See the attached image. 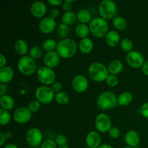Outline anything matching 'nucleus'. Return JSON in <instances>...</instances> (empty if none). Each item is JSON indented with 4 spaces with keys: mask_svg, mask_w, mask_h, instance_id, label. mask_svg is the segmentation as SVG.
I'll list each match as a JSON object with an SVG mask.
<instances>
[{
    "mask_svg": "<svg viewBox=\"0 0 148 148\" xmlns=\"http://www.w3.org/2000/svg\"><path fill=\"white\" fill-rule=\"evenodd\" d=\"M76 14L77 19L82 24L90 23V22L92 20L90 12L86 9H80L77 12Z\"/></svg>",
    "mask_w": 148,
    "mask_h": 148,
    "instance_id": "a878e982",
    "label": "nucleus"
},
{
    "mask_svg": "<svg viewBox=\"0 0 148 148\" xmlns=\"http://www.w3.org/2000/svg\"><path fill=\"white\" fill-rule=\"evenodd\" d=\"M36 75L39 82L43 85L49 86L56 82V75L53 69L46 66H42L38 68Z\"/></svg>",
    "mask_w": 148,
    "mask_h": 148,
    "instance_id": "0eeeda50",
    "label": "nucleus"
},
{
    "mask_svg": "<svg viewBox=\"0 0 148 148\" xmlns=\"http://www.w3.org/2000/svg\"><path fill=\"white\" fill-rule=\"evenodd\" d=\"M142 71H143V74L146 76H148V59L143 64V66H142Z\"/></svg>",
    "mask_w": 148,
    "mask_h": 148,
    "instance_id": "09e8293b",
    "label": "nucleus"
},
{
    "mask_svg": "<svg viewBox=\"0 0 148 148\" xmlns=\"http://www.w3.org/2000/svg\"><path fill=\"white\" fill-rule=\"evenodd\" d=\"M4 134H5V137L7 139H10L12 137V133L11 132H9V131H6L5 132H4Z\"/></svg>",
    "mask_w": 148,
    "mask_h": 148,
    "instance_id": "864d4df0",
    "label": "nucleus"
},
{
    "mask_svg": "<svg viewBox=\"0 0 148 148\" xmlns=\"http://www.w3.org/2000/svg\"><path fill=\"white\" fill-rule=\"evenodd\" d=\"M112 23L114 27L118 30H124L127 27V20L121 16H116L112 20Z\"/></svg>",
    "mask_w": 148,
    "mask_h": 148,
    "instance_id": "c85d7f7f",
    "label": "nucleus"
},
{
    "mask_svg": "<svg viewBox=\"0 0 148 148\" xmlns=\"http://www.w3.org/2000/svg\"><path fill=\"white\" fill-rule=\"evenodd\" d=\"M25 139L29 145L36 147L43 143V134L38 128L32 127L26 132Z\"/></svg>",
    "mask_w": 148,
    "mask_h": 148,
    "instance_id": "9d476101",
    "label": "nucleus"
},
{
    "mask_svg": "<svg viewBox=\"0 0 148 148\" xmlns=\"http://www.w3.org/2000/svg\"><path fill=\"white\" fill-rule=\"evenodd\" d=\"M76 20H77V14L73 11L66 12L62 16V23H65V24L68 25L73 24L76 21Z\"/></svg>",
    "mask_w": 148,
    "mask_h": 148,
    "instance_id": "c756f323",
    "label": "nucleus"
},
{
    "mask_svg": "<svg viewBox=\"0 0 148 148\" xmlns=\"http://www.w3.org/2000/svg\"><path fill=\"white\" fill-rule=\"evenodd\" d=\"M43 55V51L39 46H33L29 50V56L34 60L39 59Z\"/></svg>",
    "mask_w": 148,
    "mask_h": 148,
    "instance_id": "473e14b6",
    "label": "nucleus"
},
{
    "mask_svg": "<svg viewBox=\"0 0 148 148\" xmlns=\"http://www.w3.org/2000/svg\"><path fill=\"white\" fill-rule=\"evenodd\" d=\"M64 1L62 0H49L48 3L50 4L51 5L54 6V7H58V6H62V4H63Z\"/></svg>",
    "mask_w": 148,
    "mask_h": 148,
    "instance_id": "49530a36",
    "label": "nucleus"
},
{
    "mask_svg": "<svg viewBox=\"0 0 148 148\" xmlns=\"http://www.w3.org/2000/svg\"><path fill=\"white\" fill-rule=\"evenodd\" d=\"M78 50V44L74 39H62L58 42L56 51L61 58L67 59L73 57Z\"/></svg>",
    "mask_w": 148,
    "mask_h": 148,
    "instance_id": "f257e3e1",
    "label": "nucleus"
},
{
    "mask_svg": "<svg viewBox=\"0 0 148 148\" xmlns=\"http://www.w3.org/2000/svg\"><path fill=\"white\" fill-rule=\"evenodd\" d=\"M124 141L127 146L135 148L140 144V136L135 130H129L124 136Z\"/></svg>",
    "mask_w": 148,
    "mask_h": 148,
    "instance_id": "a211bd4d",
    "label": "nucleus"
},
{
    "mask_svg": "<svg viewBox=\"0 0 148 148\" xmlns=\"http://www.w3.org/2000/svg\"><path fill=\"white\" fill-rule=\"evenodd\" d=\"M140 113L145 118L148 119V101L144 103L140 108Z\"/></svg>",
    "mask_w": 148,
    "mask_h": 148,
    "instance_id": "79ce46f5",
    "label": "nucleus"
},
{
    "mask_svg": "<svg viewBox=\"0 0 148 148\" xmlns=\"http://www.w3.org/2000/svg\"><path fill=\"white\" fill-rule=\"evenodd\" d=\"M125 59L127 64L134 69H138L140 67L142 68L143 64L145 62L144 56L138 51L134 50L127 53Z\"/></svg>",
    "mask_w": 148,
    "mask_h": 148,
    "instance_id": "9b49d317",
    "label": "nucleus"
},
{
    "mask_svg": "<svg viewBox=\"0 0 148 148\" xmlns=\"http://www.w3.org/2000/svg\"><path fill=\"white\" fill-rule=\"evenodd\" d=\"M123 148H134V147H130V146H126V147H124Z\"/></svg>",
    "mask_w": 148,
    "mask_h": 148,
    "instance_id": "4d7b16f0",
    "label": "nucleus"
},
{
    "mask_svg": "<svg viewBox=\"0 0 148 148\" xmlns=\"http://www.w3.org/2000/svg\"><path fill=\"white\" fill-rule=\"evenodd\" d=\"M51 88L53 90V92H54L55 93H56V92H60V91H62V84L59 82H55L54 83L52 84Z\"/></svg>",
    "mask_w": 148,
    "mask_h": 148,
    "instance_id": "c03bdc74",
    "label": "nucleus"
},
{
    "mask_svg": "<svg viewBox=\"0 0 148 148\" xmlns=\"http://www.w3.org/2000/svg\"><path fill=\"white\" fill-rule=\"evenodd\" d=\"M11 114L8 111L0 109V124L1 125H7L11 121Z\"/></svg>",
    "mask_w": 148,
    "mask_h": 148,
    "instance_id": "f704fd0d",
    "label": "nucleus"
},
{
    "mask_svg": "<svg viewBox=\"0 0 148 148\" xmlns=\"http://www.w3.org/2000/svg\"><path fill=\"white\" fill-rule=\"evenodd\" d=\"M85 144L89 148H98L101 145V136L96 131H90L85 137Z\"/></svg>",
    "mask_w": 148,
    "mask_h": 148,
    "instance_id": "2eb2a0df",
    "label": "nucleus"
},
{
    "mask_svg": "<svg viewBox=\"0 0 148 148\" xmlns=\"http://www.w3.org/2000/svg\"><path fill=\"white\" fill-rule=\"evenodd\" d=\"M96 105L100 109L103 111L111 109L119 105L118 97L112 91H104L98 95L96 100Z\"/></svg>",
    "mask_w": 148,
    "mask_h": 148,
    "instance_id": "f03ea898",
    "label": "nucleus"
},
{
    "mask_svg": "<svg viewBox=\"0 0 148 148\" xmlns=\"http://www.w3.org/2000/svg\"><path fill=\"white\" fill-rule=\"evenodd\" d=\"M6 91H7V85L5 84L0 83V96L5 95Z\"/></svg>",
    "mask_w": 148,
    "mask_h": 148,
    "instance_id": "8fccbe9b",
    "label": "nucleus"
},
{
    "mask_svg": "<svg viewBox=\"0 0 148 148\" xmlns=\"http://www.w3.org/2000/svg\"><path fill=\"white\" fill-rule=\"evenodd\" d=\"M91 34L96 38L105 37L109 30L106 20L101 17H96L92 19L89 23Z\"/></svg>",
    "mask_w": 148,
    "mask_h": 148,
    "instance_id": "20e7f679",
    "label": "nucleus"
},
{
    "mask_svg": "<svg viewBox=\"0 0 148 148\" xmlns=\"http://www.w3.org/2000/svg\"><path fill=\"white\" fill-rule=\"evenodd\" d=\"M14 50L20 56H25L28 52V45L24 39H17L14 45Z\"/></svg>",
    "mask_w": 148,
    "mask_h": 148,
    "instance_id": "b1692460",
    "label": "nucleus"
},
{
    "mask_svg": "<svg viewBox=\"0 0 148 148\" xmlns=\"http://www.w3.org/2000/svg\"><path fill=\"white\" fill-rule=\"evenodd\" d=\"M98 148H114V147L108 144H102Z\"/></svg>",
    "mask_w": 148,
    "mask_h": 148,
    "instance_id": "5fc2aeb1",
    "label": "nucleus"
},
{
    "mask_svg": "<svg viewBox=\"0 0 148 148\" xmlns=\"http://www.w3.org/2000/svg\"><path fill=\"white\" fill-rule=\"evenodd\" d=\"M58 148H69V146L67 145H62V146H59Z\"/></svg>",
    "mask_w": 148,
    "mask_h": 148,
    "instance_id": "6e6d98bb",
    "label": "nucleus"
},
{
    "mask_svg": "<svg viewBox=\"0 0 148 148\" xmlns=\"http://www.w3.org/2000/svg\"><path fill=\"white\" fill-rule=\"evenodd\" d=\"M95 127L98 132H108L112 127V121L111 118L104 113L98 114L95 119Z\"/></svg>",
    "mask_w": 148,
    "mask_h": 148,
    "instance_id": "1a4fd4ad",
    "label": "nucleus"
},
{
    "mask_svg": "<svg viewBox=\"0 0 148 148\" xmlns=\"http://www.w3.org/2000/svg\"><path fill=\"white\" fill-rule=\"evenodd\" d=\"M54 100L60 105H66L69 102V95H68L67 92L65 91H60L59 92L55 93Z\"/></svg>",
    "mask_w": 148,
    "mask_h": 148,
    "instance_id": "7c9ffc66",
    "label": "nucleus"
},
{
    "mask_svg": "<svg viewBox=\"0 0 148 148\" xmlns=\"http://www.w3.org/2000/svg\"><path fill=\"white\" fill-rule=\"evenodd\" d=\"M54 141L56 143V144L57 145V146H62L66 145L67 143V138H66V136L63 135V134H58L55 137Z\"/></svg>",
    "mask_w": 148,
    "mask_h": 148,
    "instance_id": "4c0bfd02",
    "label": "nucleus"
},
{
    "mask_svg": "<svg viewBox=\"0 0 148 148\" xmlns=\"http://www.w3.org/2000/svg\"><path fill=\"white\" fill-rule=\"evenodd\" d=\"M90 33V30L89 25H88L87 24L80 23V24L77 25L75 28V33L81 39L88 38Z\"/></svg>",
    "mask_w": 148,
    "mask_h": 148,
    "instance_id": "cd10ccee",
    "label": "nucleus"
},
{
    "mask_svg": "<svg viewBox=\"0 0 148 148\" xmlns=\"http://www.w3.org/2000/svg\"><path fill=\"white\" fill-rule=\"evenodd\" d=\"M57 27L56 21L55 19L49 17H45L40 20L38 23V29L43 33H50L55 30Z\"/></svg>",
    "mask_w": 148,
    "mask_h": 148,
    "instance_id": "4468645a",
    "label": "nucleus"
},
{
    "mask_svg": "<svg viewBox=\"0 0 148 148\" xmlns=\"http://www.w3.org/2000/svg\"><path fill=\"white\" fill-rule=\"evenodd\" d=\"M75 1L74 0H65L64 1L63 4H62V8L64 11L66 12H69L72 11L71 9H72V3L75 2Z\"/></svg>",
    "mask_w": 148,
    "mask_h": 148,
    "instance_id": "a19ab883",
    "label": "nucleus"
},
{
    "mask_svg": "<svg viewBox=\"0 0 148 148\" xmlns=\"http://www.w3.org/2000/svg\"><path fill=\"white\" fill-rule=\"evenodd\" d=\"M28 90V85L25 82H21L19 85V92L21 95H25Z\"/></svg>",
    "mask_w": 148,
    "mask_h": 148,
    "instance_id": "37998d69",
    "label": "nucleus"
},
{
    "mask_svg": "<svg viewBox=\"0 0 148 148\" xmlns=\"http://www.w3.org/2000/svg\"><path fill=\"white\" fill-rule=\"evenodd\" d=\"M35 96L41 104H49L54 100L55 92L51 87L41 85L36 88Z\"/></svg>",
    "mask_w": 148,
    "mask_h": 148,
    "instance_id": "6e6552de",
    "label": "nucleus"
},
{
    "mask_svg": "<svg viewBox=\"0 0 148 148\" xmlns=\"http://www.w3.org/2000/svg\"><path fill=\"white\" fill-rule=\"evenodd\" d=\"M98 12L105 20L114 19L116 16V4L113 0H103L98 5Z\"/></svg>",
    "mask_w": 148,
    "mask_h": 148,
    "instance_id": "423d86ee",
    "label": "nucleus"
},
{
    "mask_svg": "<svg viewBox=\"0 0 148 148\" xmlns=\"http://www.w3.org/2000/svg\"><path fill=\"white\" fill-rule=\"evenodd\" d=\"M133 100V95L129 91H124L118 96V104L121 106L130 105Z\"/></svg>",
    "mask_w": 148,
    "mask_h": 148,
    "instance_id": "393cba45",
    "label": "nucleus"
},
{
    "mask_svg": "<svg viewBox=\"0 0 148 148\" xmlns=\"http://www.w3.org/2000/svg\"><path fill=\"white\" fill-rule=\"evenodd\" d=\"M107 67H108L109 74L116 75L123 70L124 66H123L122 62L120 60H119V59H114V60H112L108 64Z\"/></svg>",
    "mask_w": 148,
    "mask_h": 148,
    "instance_id": "5701e85b",
    "label": "nucleus"
},
{
    "mask_svg": "<svg viewBox=\"0 0 148 148\" xmlns=\"http://www.w3.org/2000/svg\"><path fill=\"white\" fill-rule=\"evenodd\" d=\"M59 15V10L56 7H53V8L51 9L50 12H49V17H52L53 19H56L58 16Z\"/></svg>",
    "mask_w": 148,
    "mask_h": 148,
    "instance_id": "a18cd8bd",
    "label": "nucleus"
},
{
    "mask_svg": "<svg viewBox=\"0 0 148 148\" xmlns=\"http://www.w3.org/2000/svg\"><path fill=\"white\" fill-rule=\"evenodd\" d=\"M0 140H1V141H0V146H3L4 143H5L6 140H7V138H6L4 133L2 132H0Z\"/></svg>",
    "mask_w": 148,
    "mask_h": 148,
    "instance_id": "3c124183",
    "label": "nucleus"
},
{
    "mask_svg": "<svg viewBox=\"0 0 148 148\" xmlns=\"http://www.w3.org/2000/svg\"><path fill=\"white\" fill-rule=\"evenodd\" d=\"M72 88L77 92H83L87 90L89 86L88 79L85 75H77L72 80Z\"/></svg>",
    "mask_w": 148,
    "mask_h": 148,
    "instance_id": "ddd939ff",
    "label": "nucleus"
},
{
    "mask_svg": "<svg viewBox=\"0 0 148 148\" xmlns=\"http://www.w3.org/2000/svg\"><path fill=\"white\" fill-rule=\"evenodd\" d=\"M57 43H58L54 39L47 38L43 42V43H42V47H43V50L46 51V52L54 51L56 49Z\"/></svg>",
    "mask_w": 148,
    "mask_h": 148,
    "instance_id": "2f4dec72",
    "label": "nucleus"
},
{
    "mask_svg": "<svg viewBox=\"0 0 148 148\" xmlns=\"http://www.w3.org/2000/svg\"><path fill=\"white\" fill-rule=\"evenodd\" d=\"M56 34L58 37L61 38L62 39L67 38V36L70 32V27L68 25L65 24L64 23H59L58 24L56 29Z\"/></svg>",
    "mask_w": 148,
    "mask_h": 148,
    "instance_id": "bb28decb",
    "label": "nucleus"
},
{
    "mask_svg": "<svg viewBox=\"0 0 148 148\" xmlns=\"http://www.w3.org/2000/svg\"><path fill=\"white\" fill-rule=\"evenodd\" d=\"M85 148H89V147H85Z\"/></svg>",
    "mask_w": 148,
    "mask_h": 148,
    "instance_id": "13d9d810",
    "label": "nucleus"
},
{
    "mask_svg": "<svg viewBox=\"0 0 148 148\" xmlns=\"http://www.w3.org/2000/svg\"><path fill=\"white\" fill-rule=\"evenodd\" d=\"M40 105H41V103L38 100H33L29 103L28 105H27V108L31 111V113H36L40 109Z\"/></svg>",
    "mask_w": 148,
    "mask_h": 148,
    "instance_id": "e433bc0d",
    "label": "nucleus"
},
{
    "mask_svg": "<svg viewBox=\"0 0 148 148\" xmlns=\"http://www.w3.org/2000/svg\"><path fill=\"white\" fill-rule=\"evenodd\" d=\"M104 38L106 44L110 47H115L121 42L119 33L115 30H109Z\"/></svg>",
    "mask_w": 148,
    "mask_h": 148,
    "instance_id": "aec40b11",
    "label": "nucleus"
},
{
    "mask_svg": "<svg viewBox=\"0 0 148 148\" xmlns=\"http://www.w3.org/2000/svg\"><path fill=\"white\" fill-rule=\"evenodd\" d=\"M7 62V60L6 56H4V54H2V53H1V54H0V68L7 66V65H6Z\"/></svg>",
    "mask_w": 148,
    "mask_h": 148,
    "instance_id": "de8ad7c7",
    "label": "nucleus"
},
{
    "mask_svg": "<svg viewBox=\"0 0 148 148\" xmlns=\"http://www.w3.org/2000/svg\"><path fill=\"white\" fill-rule=\"evenodd\" d=\"M17 69L23 75L30 76L37 72V64L36 60L29 55L23 56L17 61Z\"/></svg>",
    "mask_w": 148,
    "mask_h": 148,
    "instance_id": "39448f33",
    "label": "nucleus"
},
{
    "mask_svg": "<svg viewBox=\"0 0 148 148\" xmlns=\"http://www.w3.org/2000/svg\"><path fill=\"white\" fill-rule=\"evenodd\" d=\"M78 49L84 54L90 53L93 49V42L88 37L81 39L78 43Z\"/></svg>",
    "mask_w": 148,
    "mask_h": 148,
    "instance_id": "412c9836",
    "label": "nucleus"
},
{
    "mask_svg": "<svg viewBox=\"0 0 148 148\" xmlns=\"http://www.w3.org/2000/svg\"><path fill=\"white\" fill-rule=\"evenodd\" d=\"M120 46L123 51L127 52V53L133 51V42L131 39L128 38H124L121 39V42H120Z\"/></svg>",
    "mask_w": 148,
    "mask_h": 148,
    "instance_id": "72a5a7b5",
    "label": "nucleus"
},
{
    "mask_svg": "<svg viewBox=\"0 0 148 148\" xmlns=\"http://www.w3.org/2000/svg\"><path fill=\"white\" fill-rule=\"evenodd\" d=\"M105 81L107 85L110 87H116L119 82V79L118 77L116 75H111V74L108 75Z\"/></svg>",
    "mask_w": 148,
    "mask_h": 148,
    "instance_id": "c9c22d12",
    "label": "nucleus"
},
{
    "mask_svg": "<svg viewBox=\"0 0 148 148\" xmlns=\"http://www.w3.org/2000/svg\"><path fill=\"white\" fill-rule=\"evenodd\" d=\"M88 75L95 82H101L106 80L109 75L108 67L101 62H94L88 67Z\"/></svg>",
    "mask_w": 148,
    "mask_h": 148,
    "instance_id": "7ed1b4c3",
    "label": "nucleus"
},
{
    "mask_svg": "<svg viewBox=\"0 0 148 148\" xmlns=\"http://www.w3.org/2000/svg\"><path fill=\"white\" fill-rule=\"evenodd\" d=\"M47 12V7L43 1H37L30 6V13L36 18L43 17Z\"/></svg>",
    "mask_w": 148,
    "mask_h": 148,
    "instance_id": "f3484780",
    "label": "nucleus"
},
{
    "mask_svg": "<svg viewBox=\"0 0 148 148\" xmlns=\"http://www.w3.org/2000/svg\"><path fill=\"white\" fill-rule=\"evenodd\" d=\"M40 148H58V146L55 143L54 140L48 139L43 142L40 145Z\"/></svg>",
    "mask_w": 148,
    "mask_h": 148,
    "instance_id": "58836bf2",
    "label": "nucleus"
},
{
    "mask_svg": "<svg viewBox=\"0 0 148 148\" xmlns=\"http://www.w3.org/2000/svg\"><path fill=\"white\" fill-rule=\"evenodd\" d=\"M12 117L16 123L24 124L30 121L32 117V113L27 107H20L14 111Z\"/></svg>",
    "mask_w": 148,
    "mask_h": 148,
    "instance_id": "f8f14e48",
    "label": "nucleus"
},
{
    "mask_svg": "<svg viewBox=\"0 0 148 148\" xmlns=\"http://www.w3.org/2000/svg\"><path fill=\"white\" fill-rule=\"evenodd\" d=\"M0 106L2 109L6 111H10L14 106V98L10 95L5 94L0 98Z\"/></svg>",
    "mask_w": 148,
    "mask_h": 148,
    "instance_id": "4be33fe9",
    "label": "nucleus"
},
{
    "mask_svg": "<svg viewBox=\"0 0 148 148\" xmlns=\"http://www.w3.org/2000/svg\"><path fill=\"white\" fill-rule=\"evenodd\" d=\"M60 56L56 51L46 52L43 56V63L47 67L53 69L59 65L60 62Z\"/></svg>",
    "mask_w": 148,
    "mask_h": 148,
    "instance_id": "dca6fc26",
    "label": "nucleus"
},
{
    "mask_svg": "<svg viewBox=\"0 0 148 148\" xmlns=\"http://www.w3.org/2000/svg\"><path fill=\"white\" fill-rule=\"evenodd\" d=\"M14 75V70L10 66L0 68V83L7 84L11 82Z\"/></svg>",
    "mask_w": 148,
    "mask_h": 148,
    "instance_id": "6ab92c4d",
    "label": "nucleus"
},
{
    "mask_svg": "<svg viewBox=\"0 0 148 148\" xmlns=\"http://www.w3.org/2000/svg\"><path fill=\"white\" fill-rule=\"evenodd\" d=\"M120 133H121V132L118 127H112L111 130L108 131V134L111 139H117L120 136Z\"/></svg>",
    "mask_w": 148,
    "mask_h": 148,
    "instance_id": "ea45409f",
    "label": "nucleus"
},
{
    "mask_svg": "<svg viewBox=\"0 0 148 148\" xmlns=\"http://www.w3.org/2000/svg\"><path fill=\"white\" fill-rule=\"evenodd\" d=\"M4 148H18V147L15 144H14V143H10V144L5 145V147Z\"/></svg>",
    "mask_w": 148,
    "mask_h": 148,
    "instance_id": "603ef678",
    "label": "nucleus"
}]
</instances>
